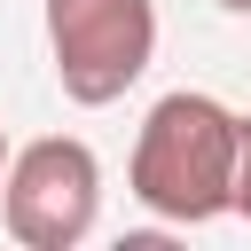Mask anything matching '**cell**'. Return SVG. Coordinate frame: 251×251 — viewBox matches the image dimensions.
<instances>
[{
	"mask_svg": "<svg viewBox=\"0 0 251 251\" xmlns=\"http://www.w3.org/2000/svg\"><path fill=\"white\" fill-rule=\"evenodd\" d=\"M212 8H227V16H251V0H212Z\"/></svg>",
	"mask_w": 251,
	"mask_h": 251,
	"instance_id": "5",
	"label": "cell"
},
{
	"mask_svg": "<svg viewBox=\"0 0 251 251\" xmlns=\"http://www.w3.org/2000/svg\"><path fill=\"white\" fill-rule=\"evenodd\" d=\"M235 149H243V118L220 94H165L149 102L141 133H133V204H149L173 227H204L220 212H235Z\"/></svg>",
	"mask_w": 251,
	"mask_h": 251,
	"instance_id": "1",
	"label": "cell"
},
{
	"mask_svg": "<svg viewBox=\"0 0 251 251\" xmlns=\"http://www.w3.org/2000/svg\"><path fill=\"white\" fill-rule=\"evenodd\" d=\"M102 212V165L78 133H39L0 173V220L24 251H71L94 235Z\"/></svg>",
	"mask_w": 251,
	"mask_h": 251,
	"instance_id": "3",
	"label": "cell"
},
{
	"mask_svg": "<svg viewBox=\"0 0 251 251\" xmlns=\"http://www.w3.org/2000/svg\"><path fill=\"white\" fill-rule=\"evenodd\" d=\"M8 157H16V149H8V133H0V173H8Z\"/></svg>",
	"mask_w": 251,
	"mask_h": 251,
	"instance_id": "6",
	"label": "cell"
},
{
	"mask_svg": "<svg viewBox=\"0 0 251 251\" xmlns=\"http://www.w3.org/2000/svg\"><path fill=\"white\" fill-rule=\"evenodd\" d=\"M235 212L251 220V118H243V149H235Z\"/></svg>",
	"mask_w": 251,
	"mask_h": 251,
	"instance_id": "4",
	"label": "cell"
},
{
	"mask_svg": "<svg viewBox=\"0 0 251 251\" xmlns=\"http://www.w3.org/2000/svg\"><path fill=\"white\" fill-rule=\"evenodd\" d=\"M55 86L78 110L118 102L157 63V0H47Z\"/></svg>",
	"mask_w": 251,
	"mask_h": 251,
	"instance_id": "2",
	"label": "cell"
}]
</instances>
